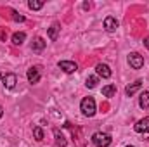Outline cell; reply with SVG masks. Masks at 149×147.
Segmentation results:
<instances>
[{
    "instance_id": "6da1fadb",
    "label": "cell",
    "mask_w": 149,
    "mask_h": 147,
    "mask_svg": "<svg viewBox=\"0 0 149 147\" xmlns=\"http://www.w3.org/2000/svg\"><path fill=\"white\" fill-rule=\"evenodd\" d=\"M92 144L95 147H109L111 146V135L102 133V132H97V133L92 135Z\"/></svg>"
},
{
    "instance_id": "7a4b0ae2",
    "label": "cell",
    "mask_w": 149,
    "mask_h": 147,
    "mask_svg": "<svg viewBox=\"0 0 149 147\" xmlns=\"http://www.w3.org/2000/svg\"><path fill=\"white\" fill-rule=\"evenodd\" d=\"M80 109H81V112H83L85 116L92 118V116L95 114V101H94L92 97H85V99L81 101V104H80Z\"/></svg>"
},
{
    "instance_id": "3957f363",
    "label": "cell",
    "mask_w": 149,
    "mask_h": 147,
    "mask_svg": "<svg viewBox=\"0 0 149 147\" xmlns=\"http://www.w3.org/2000/svg\"><path fill=\"white\" fill-rule=\"evenodd\" d=\"M128 64L134 68V69H141L144 66V57L139 54V52H132L128 55Z\"/></svg>"
},
{
    "instance_id": "277c9868",
    "label": "cell",
    "mask_w": 149,
    "mask_h": 147,
    "mask_svg": "<svg viewBox=\"0 0 149 147\" xmlns=\"http://www.w3.org/2000/svg\"><path fill=\"white\" fill-rule=\"evenodd\" d=\"M2 83H3V87H5V88H14V87H16V83H17V76H16L14 73L5 74V76L2 78Z\"/></svg>"
},
{
    "instance_id": "5b68a950",
    "label": "cell",
    "mask_w": 149,
    "mask_h": 147,
    "mask_svg": "<svg viewBox=\"0 0 149 147\" xmlns=\"http://www.w3.org/2000/svg\"><path fill=\"white\" fill-rule=\"evenodd\" d=\"M59 68H61L64 73H74V71L78 69L76 62H73V61H59Z\"/></svg>"
},
{
    "instance_id": "8992f818",
    "label": "cell",
    "mask_w": 149,
    "mask_h": 147,
    "mask_svg": "<svg viewBox=\"0 0 149 147\" xmlns=\"http://www.w3.org/2000/svg\"><path fill=\"white\" fill-rule=\"evenodd\" d=\"M135 132L137 133H144V132H149V118H142L135 123Z\"/></svg>"
},
{
    "instance_id": "52a82bcc",
    "label": "cell",
    "mask_w": 149,
    "mask_h": 147,
    "mask_svg": "<svg viewBox=\"0 0 149 147\" xmlns=\"http://www.w3.org/2000/svg\"><path fill=\"white\" fill-rule=\"evenodd\" d=\"M26 76H28V81L30 83H38L40 81V69L38 68H30Z\"/></svg>"
},
{
    "instance_id": "ba28073f",
    "label": "cell",
    "mask_w": 149,
    "mask_h": 147,
    "mask_svg": "<svg viewBox=\"0 0 149 147\" xmlns=\"http://www.w3.org/2000/svg\"><path fill=\"white\" fill-rule=\"evenodd\" d=\"M141 87H142V81H141V80H137V81L130 83V85H128V87L125 88V94H127L128 97H132V95H134V94H135V92H137V90L141 88Z\"/></svg>"
},
{
    "instance_id": "9c48e42d",
    "label": "cell",
    "mask_w": 149,
    "mask_h": 147,
    "mask_svg": "<svg viewBox=\"0 0 149 147\" xmlns=\"http://www.w3.org/2000/svg\"><path fill=\"white\" fill-rule=\"evenodd\" d=\"M104 28H106V31H116V28H118V21L114 19V17H106L104 19Z\"/></svg>"
},
{
    "instance_id": "30bf717a",
    "label": "cell",
    "mask_w": 149,
    "mask_h": 147,
    "mask_svg": "<svg viewBox=\"0 0 149 147\" xmlns=\"http://www.w3.org/2000/svg\"><path fill=\"white\" fill-rule=\"evenodd\" d=\"M95 71H97L99 76H102V78H109V76H111V69H109L108 64H97Z\"/></svg>"
},
{
    "instance_id": "8fae6325",
    "label": "cell",
    "mask_w": 149,
    "mask_h": 147,
    "mask_svg": "<svg viewBox=\"0 0 149 147\" xmlns=\"http://www.w3.org/2000/svg\"><path fill=\"white\" fill-rule=\"evenodd\" d=\"M31 49H33V50H35V52H42V50H43V49H45V40H43V38H35V40H33V43H31Z\"/></svg>"
},
{
    "instance_id": "7c38bea8",
    "label": "cell",
    "mask_w": 149,
    "mask_h": 147,
    "mask_svg": "<svg viewBox=\"0 0 149 147\" xmlns=\"http://www.w3.org/2000/svg\"><path fill=\"white\" fill-rule=\"evenodd\" d=\"M54 137H56V147H66V139L59 130H54Z\"/></svg>"
},
{
    "instance_id": "4fadbf2b",
    "label": "cell",
    "mask_w": 149,
    "mask_h": 147,
    "mask_svg": "<svg viewBox=\"0 0 149 147\" xmlns=\"http://www.w3.org/2000/svg\"><path fill=\"white\" fill-rule=\"evenodd\" d=\"M24 40H26V33H23V31H17V33L12 35V43L14 45H23Z\"/></svg>"
},
{
    "instance_id": "5bb4252c",
    "label": "cell",
    "mask_w": 149,
    "mask_h": 147,
    "mask_svg": "<svg viewBox=\"0 0 149 147\" xmlns=\"http://www.w3.org/2000/svg\"><path fill=\"white\" fill-rule=\"evenodd\" d=\"M59 30H61V26H59V23H54L50 28H49V38L54 42L56 38H57V33H59Z\"/></svg>"
},
{
    "instance_id": "9a60e30c",
    "label": "cell",
    "mask_w": 149,
    "mask_h": 147,
    "mask_svg": "<svg viewBox=\"0 0 149 147\" xmlns=\"http://www.w3.org/2000/svg\"><path fill=\"white\" fill-rule=\"evenodd\" d=\"M114 94H116V85H113V83L106 85V87L102 88V95H104V97H113Z\"/></svg>"
},
{
    "instance_id": "2e32d148",
    "label": "cell",
    "mask_w": 149,
    "mask_h": 147,
    "mask_svg": "<svg viewBox=\"0 0 149 147\" xmlns=\"http://www.w3.org/2000/svg\"><path fill=\"white\" fill-rule=\"evenodd\" d=\"M139 106H141L142 109H148V107H149V92H144V94H141V99H139Z\"/></svg>"
},
{
    "instance_id": "e0dca14e",
    "label": "cell",
    "mask_w": 149,
    "mask_h": 147,
    "mask_svg": "<svg viewBox=\"0 0 149 147\" xmlns=\"http://www.w3.org/2000/svg\"><path fill=\"white\" fill-rule=\"evenodd\" d=\"M28 7H30L31 10H40V9L43 7V2H40V0H30V2H28Z\"/></svg>"
},
{
    "instance_id": "ac0fdd59",
    "label": "cell",
    "mask_w": 149,
    "mask_h": 147,
    "mask_svg": "<svg viewBox=\"0 0 149 147\" xmlns=\"http://www.w3.org/2000/svg\"><path fill=\"white\" fill-rule=\"evenodd\" d=\"M33 135H35V139H37L38 142L43 140V130H42L40 126H35V128H33Z\"/></svg>"
},
{
    "instance_id": "d6986e66",
    "label": "cell",
    "mask_w": 149,
    "mask_h": 147,
    "mask_svg": "<svg viewBox=\"0 0 149 147\" xmlns=\"http://www.w3.org/2000/svg\"><path fill=\"white\" fill-rule=\"evenodd\" d=\"M97 81H99V78H97V76H88V78H87V83H85V85H87L88 88H94V87L97 85Z\"/></svg>"
},
{
    "instance_id": "ffe728a7",
    "label": "cell",
    "mask_w": 149,
    "mask_h": 147,
    "mask_svg": "<svg viewBox=\"0 0 149 147\" xmlns=\"http://www.w3.org/2000/svg\"><path fill=\"white\" fill-rule=\"evenodd\" d=\"M10 14H12V19H14V21H19V23H23V21H24V16H21V14H17L16 10H12Z\"/></svg>"
},
{
    "instance_id": "44dd1931",
    "label": "cell",
    "mask_w": 149,
    "mask_h": 147,
    "mask_svg": "<svg viewBox=\"0 0 149 147\" xmlns=\"http://www.w3.org/2000/svg\"><path fill=\"white\" fill-rule=\"evenodd\" d=\"M144 45H146V47L149 49V37H148V38H144Z\"/></svg>"
},
{
    "instance_id": "7402d4cb",
    "label": "cell",
    "mask_w": 149,
    "mask_h": 147,
    "mask_svg": "<svg viewBox=\"0 0 149 147\" xmlns=\"http://www.w3.org/2000/svg\"><path fill=\"white\" fill-rule=\"evenodd\" d=\"M2 116H3V109H2V107H0V118H2Z\"/></svg>"
},
{
    "instance_id": "603a6c76",
    "label": "cell",
    "mask_w": 149,
    "mask_h": 147,
    "mask_svg": "<svg viewBox=\"0 0 149 147\" xmlns=\"http://www.w3.org/2000/svg\"><path fill=\"white\" fill-rule=\"evenodd\" d=\"M0 81H2V74H0Z\"/></svg>"
},
{
    "instance_id": "cb8c5ba5",
    "label": "cell",
    "mask_w": 149,
    "mask_h": 147,
    "mask_svg": "<svg viewBox=\"0 0 149 147\" xmlns=\"http://www.w3.org/2000/svg\"><path fill=\"white\" fill-rule=\"evenodd\" d=\"M127 147H134V146H127Z\"/></svg>"
}]
</instances>
